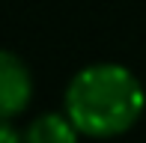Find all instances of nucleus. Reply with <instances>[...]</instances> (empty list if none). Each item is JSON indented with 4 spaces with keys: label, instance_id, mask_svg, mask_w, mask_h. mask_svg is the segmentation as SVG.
Returning a JSON list of instances; mask_svg holds the SVG:
<instances>
[{
    "label": "nucleus",
    "instance_id": "obj_4",
    "mask_svg": "<svg viewBox=\"0 0 146 143\" xmlns=\"http://www.w3.org/2000/svg\"><path fill=\"white\" fill-rule=\"evenodd\" d=\"M0 143H24V134L12 125V119H0Z\"/></svg>",
    "mask_w": 146,
    "mask_h": 143
},
{
    "label": "nucleus",
    "instance_id": "obj_2",
    "mask_svg": "<svg viewBox=\"0 0 146 143\" xmlns=\"http://www.w3.org/2000/svg\"><path fill=\"white\" fill-rule=\"evenodd\" d=\"M33 99L30 66L15 51L0 48V119H15Z\"/></svg>",
    "mask_w": 146,
    "mask_h": 143
},
{
    "label": "nucleus",
    "instance_id": "obj_1",
    "mask_svg": "<svg viewBox=\"0 0 146 143\" xmlns=\"http://www.w3.org/2000/svg\"><path fill=\"white\" fill-rule=\"evenodd\" d=\"M146 110V89L119 63H92L66 87V113L84 137L110 140L131 131Z\"/></svg>",
    "mask_w": 146,
    "mask_h": 143
},
{
    "label": "nucleus",
    "instance_id": "obj_3",
    "mask_svg": "<svg viewBox=\"0 0 146 143\" xmlns=\"http://www.w3.org/2000/svg\"><path fill=\"white\" fill-rule=\"evenodd\" d=\"M81 131L69 113H42L27 125L24 143H78Z\"/></svg>",
    "mask_w": 146,
    "mask_h": 143
}]
</instances>
